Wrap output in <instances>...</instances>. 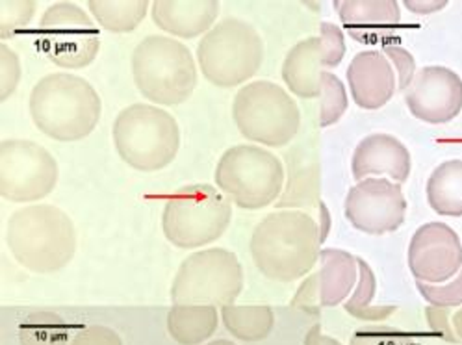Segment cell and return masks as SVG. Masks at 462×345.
Wrapping results in <instances>:
<instances>
[{
  "label": "cell",
  "mask_w": 462,
  "mask_h": 345,
  "mask_svg": "<svg viewBox=\"0 0 462 345\" xmlns=\"http://www.w3.org/2000/svg\"><path fill=\"white\" fill-rule=\"evenodd\" d=\"M21 75L23 67L19 56L6 43H3L0 45V98L8 100L15 93Z\"/></svg>",
  "instance_id": "d6a6232c"
},
{
  "label": "cell",
  "mask_w": 462,
  "mask_h": 345,
  "mask_svg": "<svg viewBox=\"0 0 462 345\" xmlns=\"http://www.w3.org/2000/svg\"><path fill=\"white\" fill-rule=\"evenodd\" d=\"M407 260L416 283H448L462 269V241L442 221L425 223L412 234Z\"/></svg>",
  "instance_id": "2e32d148"
},
{
  "label": "cell",
  "mask_w": 462,
  "mask_h": 345,
  "mask_svg": "<svg viewBox=\"0 0 462 345\" xmlns=\"http://www.w3.org/2000/svg\"><path fill=\"white\" fill-rule=\"evenodd\" d=\"M318 209H319V223H318V225H319L321 244H323V241H325L327 236H328V228H331V216H328V210H327L325 202H319Z\"/></svg>",
  "instance_id": "f35d334b"
},
{
  "label": "cell",
  "mask_w": 462,
  "mask_h": 345,
  "mask_svg": "<svg viewBox=\"0 0 462 345\" xmlns=\"http://www.w3.org/2000/svg\"><path fill=\"white\" fill-rule=\"evenodd\" d=\"M69 345H123V340L110 327L91 325L77 332Z\"/></svg>",
  "instance_id": "e575fe53"
},
{
  "label": "cell",
  "mask_w": 462,
  "mask_h": 345,
  "mask_svg": "<svg viewBox=\"0 0 462 345\" xmlns=\"http://www.w3.org/2000/svg\"><path fill=\"white\" fill-rule=\"evenodd\" d=\"M409 112L429 125H446L462 112V79L444 65H427L405 91Z\"/></svg>",
  "instance_id": "e0dca14e"
},
{
  "label": "cell",
  "mask_w": 462,
  "mask_h": 345,
  "mask_svg": "<svg viewBox=\"0 0 462 345\" xmlns=\"http://www.w3.org/2000/svg\"><path fill=\"white\" fill-rule=\"evenodd\" d=\"M147 0H89L95 23L108 32L125 33L140 26L149 10Z\"/></svg>",
  "instance_id": "484cf974"
},
{
  "label": "cell",
  "mask_w": 462,
  "mask_h": 345,
  "mask_svg": "<svg viewBox=\"0 0 462 345\" xmlns=\"http://www.w3.org/2000/svg\"><path fill=\"white\" fill-rule=\"evenodd\" d=\"M233 219L230 199L216 186L188 184L163 206L162 228L179 249H197L219 239Z\"/></svg>",
  "instance_id": "8992f818"
},
{
  "label": "cell",
  "mask_w": 462,
  "mask_h": 345,
  "mask_svg": "<svg viewBox=\"0 0 462 345\" xmlns=\"http://www.w3.org/2000/svg\"><path fill=\"white\" fill-rule=\"evenodd\" d=\"M197 61L210 84L235 88L258 73L263 61V42L253 24L228 17L201 38Z\"/></svg>",
  "instance_id": "52a82bcc"
},
{
  "label": "cell",
  "mask_w": 462,
  "mask_h": 345,
  "mask_svg": "<svg viewBox=\"0 0 462 345\" xmlns=\"http://www.w3.org/2000/svg\"><path fill=\"white\" fill-rule=\"evenodd\" d=\"M319 126H331L342 119L347 110V93L342 80L328 73H321V95H319Z\"/></svg>",
  "instance_id": "83f0119b"
},
{
  "label": "cell",
  "mask_w": 462,
  "mask_h": 345,
  "mask_svg": "<svg viewBox=\"0 0 462 345\" xmlns=\"http://www.w3.org/2000/svg\"><path fill=\"white\" fill-rule=\"evenodd\" d=\"M335 8L349 36L365 45H388L402 23L395 0H335Z\"/></svg>",
  "instance_id": "d6986e66"
},
{
  "label": "cell",
  "mask_w": 462,
  "mask_h": 345,
  "mask_svg": "<svg viewBox=\"0 0 462 345\" xmlns=\"http://www.w3.org/2000/svg\"><path fill=\"white\" fill-rule=\"evenodd\" d=\"M451 308H437V306H429L425 310V318H427V323L429 327H431V331L448 340V341H458L457 334H455V329H453V323H451V316L449 314Z\"/></svg>",
  "instance_id": "d590c367"
},
{
  "label": "cell",
  "mask_w": 462,
  "mask_h": 345,
  "mask_svg": "<svg viewBox=\"0 0 462 345\" xmlns=\"http://www.w3.org/2000/svg\"><path fill=\"white\" fill-rule=\"evenodd\" d=\"M219 325L217 306L173 304L168 312V332L179 345H201Z\"/></svg>",
  "instance_id": "603a6c76"
},
{
  "label": "cell",
  "mask_w": 462,
  "mask_h": 345,
  "mask_svg": "<svg viewBox=\"0 0 462 345\" xmlns=\"http://www.w3.org/2000/svg\"><path fill=\"white\" fill-rule=\"evenodd\" d=\"M383 52L388 56V60L395 69V73H398V88L407 91L416 77V61L412 54L405 47L395 45V43L384 45Z\"/></svg>",
  "instance_id": "836d02e7"
},
{
  "label": "cell",
  "mask_w": 462,
  "mask_h": 345,
  "mask_svg": "<svg viewBox=\"0 0 462 345\" xmlns=\"http://www.w3.org/2000/svg\"><path fill=\"white\" fill-rule=\"evenodd\" d=\"M36 3L32 0H5L0 3V38L5 42L23 33L36 14Z\"/></svg>",
  "instance_id": "f1b7e54d"
},
{
  "label": "cell",
  "mask_w": 462,
  "mask_h": 345,
  "mask_svg": "<svg viewBox=\"0 0 462 345\" xmlns=\"http://www.w3.org/2000/svg\"><path fill=\"white\" fill-rule=\"evenodd\" d=\"M154 24L171 36L193 40L208 33L219 15L217 0H154Z\"/></svg>",
  "instance_id": "7402d4cb"
},
{
  "label": "cell",
  "mask_w": 462,
  "mask_h": 345,
  "mask_svg": "<svg viewBox=\"0 0 462 345\" xmlns=\"http://www.w3.org/2000/svg\"><path fill=\"white\" fill-rule=\"evenodd\" d=\"M416 288L420 295L431 306H437V308L462 306V269L448 283H442V284L416 283Z\"/></svg>",
  "instance_id": "4dcf8cb0"
},
{
  "label": "cell",
  "mask_w": 462,
  "mask_h": 345,
  "mask_svg": "<svg viewBox=\"0 0 462 345\" xmlns=\"http://www.w3.org/2000/svg\"><path fill=\"white\" fill-rule=\"evenodd\" d=\"M6 244L23 267L38 275H49L73 260L77 230L71 218L58 206L32 204L12 214Z\"/></svg>",
  "instance_id": "3957f363"
},
{
  "label": "cell",
  "mask_w": 462,
  "mask_h": 345,
  "mask_svg": "<svg viewBox=\"0 0 462 345\" xmlns=\"http://www.w3.org/2000/svg\"><path fill=\"white\" fill-rule=\"evenodd\" d=\"M132 77L154 105L177 107L197 86V65L189 49L175 38L147 36L132 52Z\"/></svg>",
  "instance_id": "5b68a950"
},
{
  "label": "cell",
  "mask_w": 462,
  "mask_h": 345,
  "mask_svg": "<svg viewBox=\"0 0 462 345\" xmlns=\"http://www.w3.org/2000/svg\"><path fill=\"white\" fill-rule=\"evenodd\" d=\"M54 156L40 144L5 140L0 145V193L10 202H36L58 184Z\"/></svg>",
  "instance_id": "7c38bea8"
},
{
  "label": "cell",
  "mask_w": 462,
  "mask_h": 345,
  "mask_svg": "<svg viewBox=\"0 0 462 345\" xmlns=\"http://www.w3.org/2000/svg\"><path fill=\"white\" fill-rule=\"evenodd\" d=\"M356 260H358V283L351 297L344 303L346 312L353 318H356L362 310L374 306L372 303L377 294V279L372 266L362 258H356Z\"/></svg>",
  "instance_id": "f546056e"
},
{
  "label": "cell",
  "mask_w": 462,
  "mask_h": 345,
  "mask_svg": "<svg viewBox=\"0 0 462 345\" xmlns=\"http://www.w3.org/2000/svg\"><path fill=\"white\" fill-rule=\"evenodd\" d=\"M344 210L353 228L381 236L395 232L403 225L407 199L402 184L374 177L356 182L347 191Z\"/></svg>",
  "instance_id": "5bb4252c"
},
{
  "label": "cell",
  "mask_w": 462,
  "mask_h": 345,
  "mask_svg": "<svg viewBox=\"0 0 462 345\" xmlns=\"http://www.w3.org/2000/svg\"><path fill=\"white\" fill-rule=\"evenodd\" d=\"M346 56L344 32L338 24L321 23L319 36L293 45L282 63V80L288 89L301 98L321 95L323 69H333Z\"/></svg>",
  "instance_id": "4fadbf2b"
},
{
  "label": "cell",
  "mask_w": 462,
  "mask_h": 345,
  "mask_svg": "<svg viewBox=\"0 0 462 345\" xmlns=\"http://www.w3.org/2000/svg\"><path fill=\"white\" fill-rule=\"evenodd\" d=\"M244 290V267L233 251L221 247L189 255L179 267L173 284V304H235Z\"/></svg>",
  "instance_id": "30bf717a"
},
{
  "label": "cell",
  "mask_w": 462,
  "mask_h": 345,
  "mask_svg": "<svg viewBox=\"0 0 462 345\" xmlns=\"http://www.w3.org/2000/svg\"><path fill=\"white\" fill-rule=\"evenodd\" d=\"M319 267L303 281L291 299V308L319 316L321 308L346 303L358 283V260L342 249H321Z\"/></svg>",
  "instance_id": "9a60e30c"
},
{
  "label": "cell",
  "mask_w": 462,
  "mask_h": 345,
  "mask_svg": "<svg viewBox=\"0 0 462 345\" xmlns=\"http://www.w3.org/2000/svg\"><path fill=\"white\" fill-rule=\"evenodd\" d=\"M403 6L412 14H435L448 6V0H405Z\"/></svg>",
  "instance_id": "8d00e7d4"
},
{
  "label": "cell",
  "mask_w": 462,
  "mask_h": 345,
  "mask_svg": "<svg viewBox=\"0 0 462 345\" xmlns=\"http://www.w3.org/2000/svg\"><path fill=\"white\" fill-rule=\"evenodd\" d=\"M221 320L225 329L242 341L266 340L275 325L273 310L266 304L221 306Z\"/></svg>",
  "instance_id": "d4e9b609"
},
{
  "label": "cell",
  "mask_w": 462,
  "mask_h": 345,
  "mask_svg": "<svg viewBox=\"0 0 462 345\" xmlns=\"http://www.w3.org/2000/svg\"><path fill=\"white\" fill-rule=\"evenodd\" d=\"M233 117L244 137L266 147H284L300 132L301 112L275 82L254 80L235 97Z\"/></svg>",
  "instance_id": "9c48e42d"
},
{
  "label": "cell",
  "mask_w": 462,
  "mask_h": 345,
  "mask_svg": "<svg viewBox=\"0 0 462 345\" xmlns=\"http://www.w3.org/2000/svg\"><path fill=\"white\" fill-rule=\"evenodd\" d=\"M319 253V225L301 210H277L263 218L251 236V255L258 271L277 283L307 277Z\"/></svg>",
  "instance_id": "6da1fadb"
},
{
  "label": "cell",
  "mask_w": 462,
  "mask_h": 345,
  "mask_svg": "<svg viewBox=\"0 0 462 345\" xmlns=\"http://www.w3.org/2000/svg\"><path fill=\"white\" fill-rule=\"evenodd\" d=\"M217 188L244 210H260L279 200L284 188L282 162L256 145H235L219 158Z\"/></svg>",
  "instance_id": "ba28073f"
},
{
  "label": "cell",
  "mask_w": 462,
  "mask_h": 345,
  "mask_svg": "<svg viewBox=\"0 0 462 345\" xmlns=\"http://www.w3.org/2000/svg\"><path fill=\"white\" fill-rule=\"evenodd\" d=\"M112 135L121 160L143 172L168 167L180 149L177 119L160 107L142 102L119 112Z\"/></svg>",
  "instance_id": "277c9868"
},
{
  "label": "cell",
  "mask_w": 462,
  "mask_h": 345,
  "mask_svg": "<svg viewBox=\"0 0 462 345\" xmlns=\"http://www.w3.org/2000/svg\"><path fill=\"white\" fill-rule=\"evenodd\" d=\"M288 179L282 195L275 202L277 210H300L319 204V160L316 149L307 142L286 153Z\"/></svg>",
  "instance_id": "44dd1931"
},
{
  "label": "cell",
  "mask_w": 462,
  "mask_h": 345,
  "mask_svg": "<svg viewBox=\"0 0 462 345\" xmlns=\"http://www.w3.org/2000/svg\"><path fill=\"white\" fill-rule=\"evenodd\" d=\"M207 345H236V343L230 341V340H214V341H210Z\"/></svg>",
  "instance_id": "60d3db41"
},
{
  "label": "cell",
  "mask_w": 462,
  "mask_h": 345,
  "mask_svg": "<svg viewBox=\"0 0 462 345\" xmlns=\"http://www.w3.org/2000/svg\"><path fill=\"white\" fill-rule=\"evenodd\" d=\"M412 169L409 149L390 134H370L360 140L351 158V172L356 182L366 179H390L403 184Z\"/></svg>",
  "instance_id": "ac0fdd59"
},
{
  "label": "cell",
  "mask_w": 462,
  "mask_h": 345,
  "mask_svg": "<svg viewBox=\"0 0 462 345\" xmlns=\"http://www.w3.org/2000/svg\"><path fill=\"white\" fill-rule=\"evenodd\" d=\"M21 345H69L71 325L54 312H34L19 325Z\"/></svg>",
  "instance_id": "4316f807"
},
{
  "label": "cell",
  "mask_w": 462,
  "mask_h": 345,
  "mask_svg": "<svg viewBox=\"0 0 462 345\" xmlns=\"http://www.w3.org/2000/svg\"><path fill=\"white\" fill-rule=\"evenodd\" d=\"M451 323L455 329V334L458 338V341H462V306H458L457 312L451 316Z\"/></svg>",
  "instance_id": "ab89813d"
},
{
  "label": "cell",
  "mask_w": 462,
  "mask_h": 345,
  "mask_svg": "<svg viewBox=\"0 0 462 345\" xmlns=\"http://www.w3.org/2000/svg\"><path fill=\"white\" fill-rule=\"evenodd\" d=\"M30 116L38 130L56 142H80L98 125L103 102L82 77L52 73L30 93Z\"/></svg>",
  "instance_id": "7a4b0ae2"
},
{
  "label": "cell",
  "mask_w": 462,
  "mask_h": 345,
  "mask_svg": "<svg viewBox=\"0 0 462 345\" xmlns=\"http://www.w3.org/2000/svg\"><path fill=\"white\" fill-rule=\"evenodd\" d=\"M427 202L446 218H462V160L442 162L427 181Z\"/></svg>",
  "instance_id": "cb8c5ba5"
},
{
  "label": "cell",
  "mask_w": 462,
  "mask_h": 345,
  "mask_svg": "<svg viewBox=\"0 0 462 345\" xmlns=\"http://www.w3.org/2000/svg\"><path fill=\"white\" fill-rule=\"evenodd\" d=\"M347 84L355 105L362 110H379L398 89V73L381 51H362L347 67Z\"/></svg>",
  "instance_id": "ffe728a7"
},
{
  "label": "cell",
  "mask_w": 462,
  "mask_h": 345,
  "mask_svg": "<svg viewBox=\"0 0 462 345\" xmlns=\"http://www.w3.org/2000/svg\"><path fill=\"white\" fill-rule=\"evenodd\" d=\"M305 345H342V343L331 336H323L321 325H314L305 336Z\"/></svg>",
  "instance_id": "74e56055"
},
{
  "label": "cell",
  "mask_w": 462,
  "mask_h": 345,
  "mask_svg": "<svg viewBox=\"0 0 462 345\" xmlns=\"http://www.w3.org/2000/svg\"><path fill=\"white\" fill-rule=\"evenodd\" d=\"M349 345H421L420 340L405 331L390 327L358 329L349 340Z\"/></svg>",
  "instance_id": "1f68e13d"
},
{
  "label": "cell",
  "mask_w": 462,
  "mask_h": 345,
  "mask_svg": "<svg viewBox=\"0 0 462 345\" xmlns=\"http://www.w3.org/2000/svg\"><path fill=\"white\" fill-rule=\"evenodd\" d=\"M40 51L63 69H84L101 51L97 23L75 3L51 5L38 24Z\"/></svg>",
  "instance_id": "8fae6325"
}]
</instances>
